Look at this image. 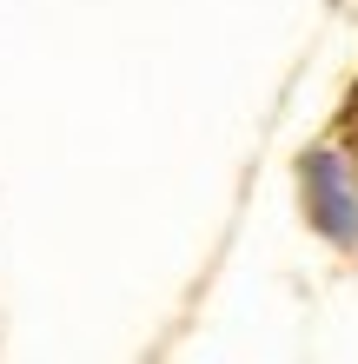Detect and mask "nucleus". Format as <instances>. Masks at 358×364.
Here are the masks:
<instances>
[{
	"mask_svg": "<svg viewBox=\"0 0 358 364\" xmlns=\"http://www.w3.org/2000/svg\"><path fill=\"white\" fill-rule=\"evenodd\" d=\"M305 212L332 245H358V192L345 179L339 153H305Z\"/></svg>",
	"mask_w": 358,
	"mask_h": 364,
	"instance_id": "f257e3e1",
	"label": "nucleus"
}]
</instances>
